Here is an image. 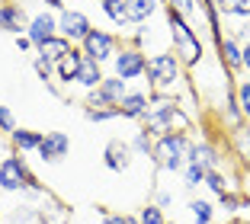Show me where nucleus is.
<instances>
[{
  "mask_svg": "<svg viewBox=\"0 0 250 224\" xmlns=\"http://www.w3.org/2000/svg\"><path fill=\"white\" fill-rule=\"evenodd\" d=\"M167 29H170V42H173V55L180 58L183 67H196L202 61V39L192 29L183 16L167 10Z\"/></svg>",
  "mask_w": 250,
  "mask_h": 224,
  "instance_id": "obj_1",
  "label": "nucleus"
},
{
  "mask_svg": "<svg viewBox=\"0 0 250 224\" xmlns=\"http://www.w3.org/2000/svg\"><path fill=\"white\" fill-rule=\"evenodd\" d=\"M147 80H151V87L154 93H164V96H173V87H177L180 74H183V64L173 51H157L154 58H147Z\"/></svg>",
  "mask_w": 250,
  "mask_h": 224,
  "instance_id": "obj_2",
  "label": "nucleus"
},
{
  "mask_svg": "<svg viewBox=\"0 0 250 224\" xmlns=\"http://www.w3.org/2000/svg\"><path fill=\"white\" fill-rule=\"evenodd\" d=\"M189 147H192V138L189 135H164L154 138V151H151V160H154L161 170H186V157H189Z\"/></svg>",
  "mask_w": 250,
  "mask_h": 224,
  "instance_id": "obj_3",
  "label": "nucleus"
},
{
  "mask_svg": "<svg viewBox=\"0 0 250 224\" xmlns=\"http://www.w3.org/2000/svg\"><path fill=\"white\" fill-rule=\"evenodd\" d=\"M32 183H36V176L29 173L22 154L10 151L7 157L0 160V189H3V192H26Z\"/></svg>",
  "mask_w": 250,
  "mask_h": 224,
  "instance_id": "obj_4",
  "label": "nucleus"
},
{
  "mask_svg": "<svg viewBox=\"0 0 250 224\" xmlns=\"http://www.w3.org/2000/svg\"><path fill=\"white\" fill-rule=\"evenodd\" d=\"M81 51H83V58L96 61V64H106V61L116 58V51H119V36H112V32L106 29H90L87 39L81 42Z\"/></svg>",
  "mask_w": 250,
  "mask_h": 224,
  "instance_id": "obj_5",
  "label": "nucleus"
},
{
  "mask_svg": "<svg viewBox=\"0 0 250 224\" xmlns=\"http://www.w3.org/2000/svg\"><path fill=\"white\" fill-rule=\"evenodd\" d=\"M145 71H147L145 48H138V45H122V48L116 51V58H112V74L122 77L125 83H128V80H138Z\"/></svg>",
  "mask_w": 250,
  "mask_h": 224,
  "instance_id": "obj_6",
  "label": "nucleus"
},
{
  "mask_svg": "<svg viewBox=\"0 0 250 224\" xmlns=\"http://www.w3.org/2000/svg\"><path fill=\"white\" fill-rule=\"evenodd\" d=\"M125 93H128V83L112 74V77H103V83H100L96 90H90L83 106H116L119 109V102H122Z\"/></svg>",
  "mask_w": 250,
  "mask_h": 224,
  "instance_id": "obj_7",
  "label": "nucleus"
},
{
  "mask_svg": "<svg viewBox=\"0 0 250 224\" xmlns=\"http://www.w3.org/2000/svg\"><path fill=\"white\" fill-rule=\"evenodd\" d=\"M93 29V22L87 20V13H81V10H61L58 13V36H64L67 42L81 45L83 39H87V32Z\"/></svg>",
  "mask_w": 250,
  "mask_h": 224,
  "instance_id": "obj_8",
  "label": "nucleus"
},
{
  "mask_svg": "<svg viewBox=\"0 0 250 224\" xmlns=\"http://www.w3.org/2000/svg\"><path fill=\"white\" fill-rule=\"evenodd\" d=\"M0 29L10 32V36H26L29 16H26L22 3H16V0H3L0 3Z\"/></svg>",
  "mask_w": 250,
  "mask_h": 224,
  "instance_id": "obj_9",
  "label": "nucleus"
},
{
  "mask_svg": "<svg viewBox=\"0 0 250 224\" xmlns=\"http://www.w3.org/2000/svg\"><path fill=\"white\" fill-rule=\"evenodd\" d=\"M132 160H135V151H132L128 141H122V138H112L109 144H106V151H103V163H106V170H112V173H125V170L132 166Z\"/></svg>",
  "mask_w": 250,
  "mask_h": 224,
  "instance_id": "obj_10",
  "label": "nucleus"
},
{
  "mask_svg": "<svg viewBox=\"0 0 250 224\" xmlns=\"http://www.w3.org/2000/svg\"><path fill=\"white\" fill-rule=\"evenodd\" d=\"M67 151H71V138L64 135V131H45L42 144H39V157L45 160V163H58V160L67 157Z\"/></svg>",
  "mask_w": 250,
  "mask_h": 224,
  "instance_id": "obj_11",
  "label": "nucleus"
},
{
  "mask_svg": "<svg viewBox=\"0 0 250 224\" xmlns=\"http://www.w3.org/2000/svg\"><path fill=\"white\" fill-rule=\"evenodd\" d=\"M26 36H29V42L36 45H45L52 36H58V16H52V13H36L29 20V29H26Z\"/></svg>",
  "mask_w": 250,
  "mask_h": 224,
  "instance_id": "obj_12",
  "label": "nucleus"
},
{
  "mask_svg": "<svg viewBox=\"0 0 250 224\" xmlns=\"http://www.w3.org/2000/svg\"><path fill=\"white\" fill-rule=\"evenodd\" d=\"M147 106H151V93H141V90H128V93L122 96V102H119V116L141 122V119L147 116Z\"/></svg>",
  "mask_w": 250,
  "mask_h": 224,
  "instance_id": "obj_13",
  "label": "nucleus"
},
{
  "mask_svg": "<svg viewBox=\"0 0 250 224\" xmlns=\"http://www.w3.org/2000/svg\"><path fill=\"white\" fill-rule=\"evenodd\" d=\"M186 163H199V166H206V170H221V154L208 141H192Z\"/></svg>",
  "mask_w": 250,
  "mask_h": 224,
  "instance_id": "obj_14",
  "label": "nucleus"
},
{
  "mask_svg": "<svg viewBox=\"0 0 250 224\" xmlns=\"http://www.w3.org/2000/svg\"><path fill=\"white\" fill-rule=\"evenodd\" d=\"M218 55H221V64L228 67V71H241L244 67V45L234 42L231 36L218 39Z\"/></svg>",
  "mask_w": 250,
  "mask_h": 224,
  "instance_id": "obj_15",
  "label": "nucleus"
},
{
  "mask_svg": "<svg viewBox=\"0 0 250 224\" xmlns=\"http://www.w3.org/2000/svg\"><path fill=\"white\" fill-rule=\"evenodd\" d=\"M42 138H45V131H36V128H16L13 135H10V147H13V154H32V151H39Z\"/></svg>",
  "mask_w": 250,
  "mask_h": 224,
  "instance_id": "obj_16",
  "label": "nucleus"
},
{
  "mask_svg": "<svg viewBox=\"0 0 250 224\" xmlns=\"http://www.w3.org/2000/svg\"><path fill=\"white\" fill-rule=\"evenodd\" d=\"M81 64H83V51L81 48H71L64 58L55 64V77H58L61 83H74V80H77V71H81Z\"/></svg>",
  "mask_w": 250,
  "mask_h": 224,
  "instance_id": "obj_17",
  "label": "nucleus"
},
{
  "mask_svg": "<svg viewBox=\"0 0 250 224\" xmlns=\"http://www.w3.org/2000/svg\"><path fill=\"white\" fill-rule=\"evenodd\" d=\"M161 10V0H125V13H128V22L135 26H145L151 16Z\"/></svg>",
  "mask_w": 250,
  "mask_h": 224,
  "instance_id": "obj_18",
  "label": "nucleus"
},
{
  "mask_svg": "<svg viewBox=\"0 0 250 224\" xmlns=\"http://www.w3.org/2000/svg\"><path fill=\"white\" fill-rule=\"evenodd\" d=\"M103 64H96V61H90V58H83V64H81V71H77V80H74V83H77V87H83L90 93V90H96L100 87V83H103Z\"/></svg>",
  "mask_w": 250,
  "mask_h": 224,
  "instance_id": "obj_19",
  "label": "nucleus"
},
{
  "mask_svg": "<svg viewBox=\"0 0 250 224\" xmlns=\"http://www.w3.org/2000/svg\"><path fill=\"white\" fill-rule=\"evenodd\" d=\"M71 48H74V42H67L64 36H52V39H48L45 45H39L36 51H39V55H45L48 61H55V64H58V61L64 58V55H67Z\"/></svg>",
  "mask_w": 250,
  "mask_h": 224,
  "instance_id": "obj_20",
  "label": "nucleus"
},
{
  "mask_svg": "<svg viewBox=\"0 0 250 224\" xmlns=\"http://www.w3.org/2000/svg\"><path fill=\"white\" fill-rule=\"evenodd\" d=\"M100 7H103V13L116 22L119 29H128V26H132V22H128V13H125V0H100Z\"/></svg>",
  "mask_w": 250,
  "mask_h": 224,
  "instance_id": "obj_21",
  "label": "nucleus"
},
{
  "mask_svg": "<svg viewBox=\"0 0 250 224\" xmlns=\"http://www.w3.org/2000/svg\"><path fill=\"white\" fill-rule=\"evenodd\" d=\"M221 16H234V20H250V0H215Z\"/></svg>",
  "mask_w": 250,
  "mask_h": 224,
  "instance_id": "obj_22",
  "label": "nucleus"
},
{
  "mask_svg": "<svg viewBox=\"0 0 250 224\" xmlns=\"http://www.w3.org/2000/svg\"><path fill=\"white\" fill-rule=\"evenodd\" d=\"M189 215L196 224H212L215 221V205L206 202V199H192L189 202Z\"/></svg>",
  "mask_w": 250,
  "mask_h": 224,
  "instance_id": "obj_23",
  "label": "nucleus"
},
{
  "mask_svg": "<svg viewBox=\"0 0 250 224\" xmlns=\"http://www.w3.org/2000/svg\"><path fill=\"white\" fill-rule=\"evenodd\" d=\"M167 10H170V13H177V16H183L186 22L202 16V10H199V0H170Z\"/></svg>",
  "mask_w": 250,
  "mask_h": 224,
  "instance_id": "obj_24",
  "label": "nucleus"
},
{
  "mask_svg": "<svg viewBox=\"0 0 250 224\" xmlns=\"http://www.w3.org/2000/svg\"><path fill=\"white\" fill-rule=\"evenodd\" d=\"M202 186H208V192L212 195H225V192H231V183H228V176L221 173V170H208L206 173V183Z\"/></svg>",
  "mask_w": 250,
  "mask_h": 224,
  "instance_id": "obj_25",
  "label": "nucleus"
},
{
  "mask_svg": "<svg viewBox=\"0 0 250 224\" xmlns=\"http://www.w3.org/2000/svg\"><path fill=\"white\" fill-rule=\"evenodd\" d=\"M128 144H132V151L138 154V157H151V151H154V138L147 135L145 128H138V131H135V138L128 141Z\"/></svg>",
  "mask_w": 250,
  "mask_h": 224,
  "instance_id": "obj_26",
  "label": "nucleus"
},
{
  "mask_svg": "<svg viewBox=\"0 0 250 224\" xmlns=\"http://www.w3.org/2000/svg\"><path fill=\"white\" fill-rule=\"evenodd\" d=\"M234 96H237V109H241L244 125H250V80H241V83H237Z\"/></svg>",
  "mask_w": 250,
  "mask_h": 224,
  "instance_id": "obj_27",
  "label": "nucleus"
},
{
  "mask_svg": "<svg viewBox=\"0 0 250 224\" xmlns=\"http://www.w3.org/2000/svg\"><path fill=\"white\" fill-rule=\"evenodd\" d=\"M83 116L90 122H109V119H119L116 106H83Z\"/></svg>",
  "mask_w": 250,
  "mask_h": 224,
  "instance_id": "obj_28",
  "label": "nucleus"
},
{
  "mask_svg": "<svg viewBox=\"0 0 250 224\" xmlns=\"http://www.w3.org/2000/svg\"><path fill=\"white\" fill-rule=\"evenodd\" d=\"M32 67H36V74H39V80H45V83H52V77H55V61H48L45 55H32Z\"/></svg>",
  "mask_w": 250,
  "mask_h": 224,
  "instance_id": "obj_29",
  "label": "nucleus"
},
{
  "mask_svg": "<svg viewBox=\"0 0 250 224\" xmlns=\"http://www.w3.org/2000/svg\"><path fill=\"white\" fill-rule=\"evenodd\" d=\"M218 202H221V208L228 211V215H234V211H241L244 205H247V195H237V192H225V195H218Z\"/></svg>",
  "mask_w": 250,
  "mask_h": 224,
  "instance_id": "obj_30",
  "label": "nucleus"
},
{
  "mask_svg": "<svg viewBox=\"0 0 250 224\" xmlns=\"http://www.w3.org/2000/svg\"><path fill=\"white\" fill-rule=\"evenodd\" d=\"M138 224H167L164 208H157V205H145V208L138 211Z\"/></svg>",
  "mask_w": 250,
  "mask_h": 224,
  "instance_id": "obj_31",
  "label": "nucleus"
},
{
  "mask_svg": "<svg viewBox=\"0 0 250 224\" xmlns=\"http://www.w3.org/2000/svg\"><path fill=\"white\" fill-rule=\"evenodd\" d=\"M206 166H199V163H186V189H196L206 183Z\"/></svg>",
  "mask_w": 250,
  "mask_h": 224,
  "instance_id": "obj_32",
  "label": "nucleus"
},
{
  "mask_svg": "<svg viewBox=\"0 0 250 224\" xmlns=\"http://www.w3.org/2000/svg\"><path fill=\"white\" fill-rule=\"evenodd\" d=\"M100 215H103L100 224H138V218L125 215V211H103V208H100Z\"/></svg>",
  "mask_w": 250,
  "mask_h": 224,
  "instance_id": "obj_33",
  "label": "nucleus"
},
{
  "mask_svg": "<svg viewBox=\"0 0 250 224\" xmlns=\"http://www.w3.org/2000/svg\"><path fill=\"white\" fill-rule=\"evenodd\" d=\"M16 128H20V125H16L13 109H10V106H0V131H7V135H13Z\"/></svg>",
  "mask_w": 250,
  "mask_h": 224,
  "instance_id": "obj_34",
  "label": "nucleus"
},
{
  "mask_svg": "<svg viewBox=\"0 0 250 224\" xmlns=\"http://www.w3.org/2000/svg\"><path fill=\"white\" fill-rule=\"evenodd\" d=\"M16 48H20V51H32L36 45L29 42V36H16Z\"/></svg>",
  "mask_w": 250,
  "mask_h": 224,
  "instance_id": "obj_35",
  "label": "nucleus"
},
{
  "mask_svg": "<svg viewBox=\"0 0 250 224\" xmlns=\"http://www.w3.org/2000/svg\"><path fill=\"white\" fill-rule=\"evenodd\" d=\"M170 202H173V195H170V192H157V202H154L157 208H167Z\"/></svg>",
  "mask_w": 250,
  "mask_h": 224,
  "instance_id": "obj_36",
  "label": "nucleus"
},
{
  "mask_svg": "<svg viewBox=\"0 0 250 224\" xmlns=\"http://www.w3.org/2000/svg\"><path fill=\"white\" fill-rule=\"evenodd\" d=\"M45 7H48V10H58V13H61V10H64V0H45Z\"/></svg>",
  "mask_w": 250,
  "mask_h": 224,
  "instance_id": "obj_37",
  "label": "nucleus"
},
{
  "mask_svg": "<svg viewBox=\"0 0 250 224\" xmlns=\"http://www.w3.org/2000/svg\"><path fill=\"white\" fill-rule=\"evenodd\" d=\"M244 71H250V42L244 45Z\"/></svg>",
  "mask_w": 250,
  "mask_h": 224,
  "instance_id": "obj_38",
  "label": "nucleus"
},
{
  "mask_svg": "<svg viewBox=\"0 0 250 224\" xmlns=\"http://www.w3.org/2000/svg\"><path fill=\"white\" fill-rule=\"evenodd\" d=\"M225 224H250V221H241V218H231V221H225Z\"/></svg>",
  "mask_w": 250,
  "mask_h": 224,
  "instance_id": "obj_39",
  "label": "nucleus"
},
{
  "mask_svg": "<svg viewBox=\"0 0 250 224\" xmlns=\"http://www.w3.org/2000/svg\"><path fill=\"white\" fill-rule=\"evenodd\" d=\"M167 224H177V221H167Z\"/></svg>",
  "mask_w": 250,
  "mask_h": 224,
  "instance_id": "obj_40",
  "label": "nucleus"
}]
</instances>
